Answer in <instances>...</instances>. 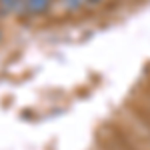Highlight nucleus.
Masks as SVG:
<instances>
[{"mask_svg": "<svg viewBox=\"0 0 150 150\" xmlns=\"http://www.w3.org/2000/svg\"><path fill=\"white\" fill-rule=\"evenodd\" d=\"M0 12L2 14H24L22 0H0Z\"/></svg>", "mask_w": 150, "mask_h": 150, "instance_id": "f03ea898", "label": "nucleus"}, {"mask_svg": "<svg viewBox=\"0 0 150 150\" xmlns=\"http://www.w3.org/2000/svg\"><path fill=\"white\" fill-rule=\"evenodd\" d=\"M52 0H22L24 4V14H42L48 10Z\"/></svg>", "mask_w": 150, "mask_h": 150, "instance_id": "f257e3e1", "label": "nucleus"}, {"mask_svg": "<svg viewBox=\"0 0 150 150\" xmlns=\"http://www.w3.org/2000/svg\"><path fill=\"white\" fill-rule=\"evenodd\" d=\"M86 6V0H60V8L64 12H78Z\"/></svg>", "mask_w": 150, "mask_h": 150, "instance_id": "7ed1b4c3", "label": "nucleus"}, {"mask_svg": "<svg viewBox=\"0 0 150 150\" xmlns=\"http://www.w3.org/2000/svg\"><path fill=\"white\" fill-rule=\"evenodd\" d=\"M104 0H86V6H98V4H102Z\"/></svg>", "mask_w": 150, "mask_h": 150, "instance_id": "20e7f679", "label": "nucleus"}]
</instances>
